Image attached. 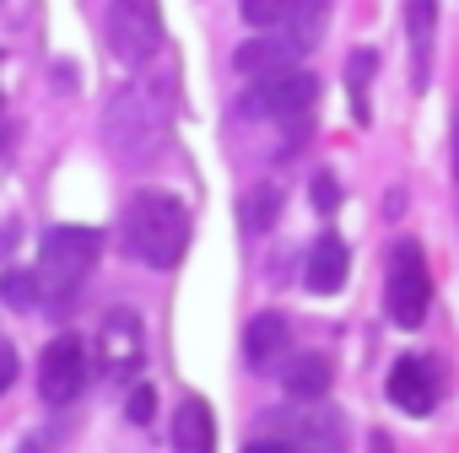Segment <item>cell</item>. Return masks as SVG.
Here are the masks:
<instances>
[{"label":"cell","instance_id":"83f0119b","mask_svg":"<svg viewBox=\"0 0 459 453\" xmlns=\"http://www.w3.org/2000/svg\"><path fill=\"white\" fill-rule=\"evenodd\" d=\"M378 453H389V442H378Z\"/></svg>","mask_w":459,"mask_h":453},{"label":"cell","instance_id":"d4e9b609","mask_svg":"<svg viewBox=\"0 0 459 453\" xmlns=\"http://www.w3.org/2000/svg\"><path fill=\"white\" fill-rule=\"evenodd\" d=\"M314 205H319V210H335V205H341V184H335L330 173H314Z\"/></svg>","mask_w":459,"mask_h":453},{"label":"cell","instance_id":"4fadbf2b","mask_svg":"<svg viewBox=\"0 0 459 453\" xmlns=\"http://www.w3.org/2000/svg\"><path fill=\"white\" fill-rule=\"evenodd\" d=\"M173 453H216V415L195 394L173 410Z\"/></svg>","mask_w":459,"mask_h":453},{"label":"cell","instance_id":"f546056e","mask_svg":"<svg viewBox=\"0 0 459 453\" xmlns=\"http://www.w3.org/2000/svg\"><path fill=\"white\" fill-rule=\"evenodd\" d=\"M0 103H6V98H0Z\"/></svg>","mask_w":459,"mask_h":453},{"label":"cell","instance_id":"ba28073f","mask_svg":"<svg viewBox=\"0 0 459 453\" xmlns=\"http://www.w3.org/2000/svg\"><path fill=\"white\" fill-rule=\"evenodd\" d=\"M146 362V324L135 308H108L98 324V367L108 378H135Z\"/></svg>","mask_w":459,"mask_h":453},{"label":"cell","instance_id":"7402d4cb","mask_svg":"<svg viewBox=\"0 0 459 453\" xmlns=\"http://www.w3.org/2000/svg\"><path fill=\"white\" fill-rule=\"evenodd\" d=\"M373 65H378V55H373V49H357V55H351V76H346V81L357 87V119H368V98H362V92H368Z\"/></svg>","mask_w":459,"mask_h":453},{"label":"cell","instance_id":"44dd1931","mask_svg":"<svg viewBox=\"0 0 459 453\" xmlns=\"http://www.w3.org/2000/svg\"><path fill=\"white\" fill-rule=\"evenodd\" d=\"M292 6H298V0H238L244 22H249V28H260V33H271V28H287Z\"/></svg>","mask_w":459,"mask_h":453},{"label":"cell","instance_id":"5b68a950","mask_svg":"<svg viewBox=\"0 0 459 453\" xmlns=\"http://www.w3.org/2000/svg\"><path fill=\"white\" fill-rule=\"evenodd\" d=\"M314 98H319V76L287 65V71H276V76H260V81L244 92L238 114H249V119H303V114L314 108Z\"/></svg>","mask_w":459,"mask_h":453},{"label":"cell","instance_id":"277c9868","mask_svg":"<svg viewBox=\"0 0 459 453\" xmlns=\"http://www.w3.org/2000/svg\"><path fill=\"white\" fill-rule=\"evenodd\" d=\"M162 103L152 98V92H125V98H114V108H108V146H114V157H125L130 167L135 162H152V151L162 146Z\"/></svg>","mask_w":459,"mask_h":453},{"label":"cell","instance_id":"52a82bcc","mask_svg":"<svg viewBox=\"0 0 459 453\" xmlns=\"http://www.w3.org/2000/svg\"><path fill=\"white\" fill-rule=\"evenodd\" d=\"M87 378H92V367H87V346L76 340V335H55L44 351H39V399L44 405H71V399H82V389H87Z\"/></svg>","mask_w":459,"mask_h":453},{"label":"cell","instance_id":"7c38bea8","mask_svg":"<svg viewBox=\"0 0 459 453\" xmlns=\"http://www.w3.org/2000/svg\"><path fill=\"white\" fill-rule=\"evenodd\" d=\"M287 346H292V324H287L281 313H255V319H249V329H244V362H249L255 372L276 367V362L287 356Z\"/></svg>","mask_w":459,"mask_h":453},{"label":"cell","instance_id":"cb8c5ba5","mask_svg":"<svg viewBox=\"0 0 459 453\" xmlns=\"http://www.w3.org/2000/svg\"><path fill=\"white\" fill-rule=\"evenodd\" d=\"M17 372H22V362H17V346L0 335V394H6L12 383H17Z\"/></svg>","mask_w":459,"mask_h":453},{"label":"cell","instance_id":"9c48e42d","mask_svg":"<svg viewBox=\"0 0 459 453\" xmlns=\"http://www.w3.org/2000/svg\"><path fill=\"white\" fill-rule=\"evenodd\" d=\"M276 432H281L287 442H298V453H346V421H341L335 410H325L319 399H308L303 410L281 415Z\"/></svg>","mask_w":459,"mask_h":453},{"label":"cell","instance_id":"4316f807","mask_svg":"<svg viewBox=\"0 0 459 453\" xmlns=\"http://www.w3.org/2000/svg\"><path fill=\"white\" fill-rule=\"evenodd\" d=\"M17 453H44V442H39V437H28V442H22Z\"/></svg>","mask_w":459,"mask_h":453},{"label":"cell","instance_id":"d6986e66","mask_svg":"<svg viewBox=\"0 0 459 453\" xmlns=\"http://www.w3.org/2000/svg\"><path fill=\"white\" fill-rule=\"evenodd\" d=\"M0 303H6V308H17V313H28V308H39L44 303V276H39V265L33 270H6V276H0Z\"/></svg>","mask_w":459,"mask_h":453},{"label":"cell","instance_id":"9a60e30c","mask_svg":"<svg viewBox=\"0 0 459 453\" xmlns=\"http://www.w3.org/2000/svg\"><path fill=\"white\" fill-rule=\"evenodd\" d=\"M292 55H298V44H292V38H271V33H260V38L238 44L233 65H238L249 81H260V76H276V71H287V65H292Z\"/></svg>","mask_w":459,"mask_h":453},{"label":"cell","instance_id":"8fae6325","mask_svg":"<svg viewBox=\"0 0 459 453\" xmlns=\"http://www.w3.org/2000/svg\"><path fill=\"white\" fill-rule=\"evenodd\" d=\"M346 276H351V249H346L335 233L314 238L308 265H303V286H308L314 297H335V292L346 286Z\"/></svg>","mask_w":459,"mask_h":453},{"label":"cell","instance_id":"484cf974","mask_svg":"<svg viewBox=\"0 0 459 453\" xmlns=\"http://www.w3.org/2000/svg\"><path fill=\"white\" fill-rule=\"evenodd\" d=\"M244 453H298V442H287V437L276 432V437H255Z\"/></svg>","mask_w":459,"mask_h":453},{"label":"cell","instance_id":"5bb4252c","mask_svg":"<svg viewBox=\"0 0 459 453\" xmlns=\"http://www.w3.org/2000/svg\"><path fill=\"white\" fill-rule=\"evenodd\" d=\"M330 383H335V367H330V356H319V351H303V356H287V367H281V389L292 394V399H325L330 394Z\"/></svg>","mask_w":459,"mask_h":453},{"label":"cell","instance_id":"2e32d148","mask_svg":"<svg viewBox=\"0 0 459 453\" xmlns=\"http://www.w3.org/2000/svg\"><path fill=\"white\" fill-rule=\"evenodd\" d=\"M405 22H411V81L427 87V71H432V33H437V0H405Z\"/></svg>","mask_w":459,"mask_h":453},{"label":"cell","instance_id":"30bf717a","mask_svg":"<svg viewBox=\"0 0 459 453\" xmlns=\"http://www.w3.org/2000/svg\"><path fill=\"white\" fill-rule=\"evenodd\" d=\"M384 389H389V405L405 410V415H432V405H437V372H432L427 356H400L389 367Z\"/></svg>","mask_w":459,"mask_h":453},{"label":"cell","instance_id":"603a6c76","mask_svg":"<svg viewBox=\"0 0 459 453\" xmlns=\"http://www.w3.org/2000/svg\"><path fill=\"white\" fill-rule=\"evenodd\" d=\"M125 415H130L135 426H152V415H157V389H152V383H135L130 399H125Z\"/></svg>","mask_w":459,"mask_h":453},{"label":"cell","instance_id":"6da1fadb","mask_svg":"<svg viewBox=\"0 0 459 453\" xmlns=\"http://www.w3.org/2000/svg\"><path fill=\"white\" fill-rule=\"evenodd\" d=\"M189 205L168 189H141L130 205H125V221H119V244L130 260L152 265V270H173L189 249Z\"/></svg>","mask_w":459,"mask_h":453},{"label":"cell","instance_id":"3957f363","mask_svg":"<svg viewBox=\"0 0 459 453\" xmlns=\"http://www.w3.org/2000/svg\"><path fill=\"white\" fill-rule=\"evenodd\" d=\"M384 308L400 329H421L432 308V270L416 238H400L389 249V276H384Z\"/></svg>","mask_w":459,"mask_h":453},{"label":"cell","instance_id":"8992f818","mask_svg":"<svg viewBox=\"0 0 459 453\" xmlns=\"http://www.w3.org/2000/svg\"><path fill=\"white\" fill-rule=\"evenodd\" d=\"M108 49L125 65H146L162 49V12H157V0H114V6H108Z\"/></svg>","mask_w":459,"mask_h":453},{"label":"cell","instance_id":"ffe728a7","mask_svg":"<svg viewBox=\"0 0 459 453\" xmlns=\"http://www.w3.org/2000/svg\"><path fill=\"white\" fill-rule=\"evenodd\" d=\"M28 22H33V0H0V49L28 44Z\"/></svg>","mask_w":459,"mask_h":453},{"label":"cell","instance_id":"e0dca14e","mask_svg":"<svg viewBox=\"0 0 459 453\" xmlns=\"http://www.w3.org/2000/svg\"><path fill=\"white\" fill-rule=\"evenodd\" d=\"M276 216H281V189H276V184H255V189L238 200V226H244L249 238L271 233V226H276Z\"/></svg>","mask_w":459,"mask_h":453},{"label":"cell","instance_id":"ac0fdd59","mask_svg":"<svg viewBox=\"0 0 459 453\" xmlns=\"http://www.w3.org/2000/svg\"><path fill=\"white\" fill-rule=\"evenodd\" d=\"M325 22H330V0H298L292 17H287V38L298 49H314L325 38Z\"/></svg>","mask_w":459,"mask_h":453},{"label":"cell","instance_id":"f1b7e54d","mask_svg":"<svg viewBox=\"0 0 459 453\" xmlns=\"http://www.w3.org/2000/svg\"><path fill=\"white\" fill-rule=\"evenodd\" d=\"M454 146H459V135H454Z\"/></svg>","mask_w":459,"mask_h":453},{"label":"cell","instance_id":"7a4b0ae2","mask_svg":"<svg viewBox=\"0 0 459 453\" xmlns=\"http://www.w3.org/2000/svg\"><path fill=\"white\" fill-rule=\"evenodd\" d=\"M103 233L98 226H49L39 249V276H44V303H65L98 265Z\"/></svg>","mask_w":459,"mask_h":453}]
</instances>
